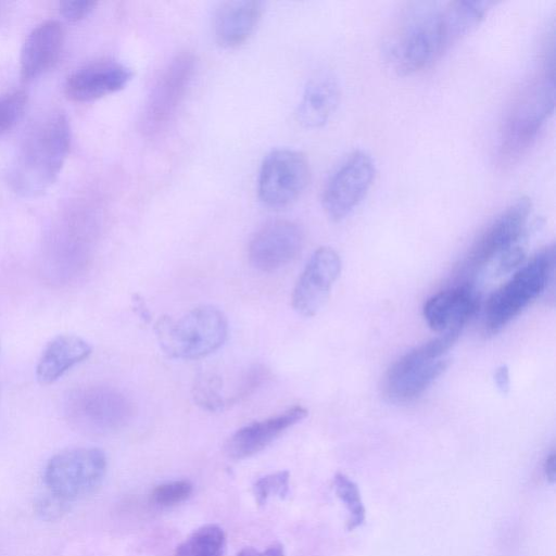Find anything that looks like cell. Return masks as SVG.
<instances>
[{"label":"cell","instance_id":"6da1fadb","mask_svg":"<svg viewBox=\"0 0 556 556\" xmlns=\"http://www.w3.org/2000/svg\"><path fill=\"white\" fill-rule=\"evenodd\" d=\"M71 146V126L60 111L37 119L23 140L10 174L13 189L24 195L46 191L58 178Z\"/></svg>","mask_w":556,"mask_h":556},{"label":"cell","instance_id":"7a4b0ae2","mask_svg":"<svg viewBox=\"0 0 556 556\" xmlns=\"http://www.w3.org/2000/svg\"><path fill=\"white\" fill-rule=\"evenodd\" d=\"M443 51L442 9L434 2L410 3L382 42L386 63L401 76L424 70Z\"/></svg>","mask_w":556,"mask_h":556},{"label":"cell","instance_id":"3957f363","mask_svg":"<svg viewBox=\"0 0 556 556\" xmlns=\"http://www.w3.org/2000/svg\"><path fill=\"white\" fill-rule=\"evenodd\" d=\"M154 331L162 351L168 357L198 359L224 344L228 336V323L220 309L203 305L178 318L161 317Z\"/></svg>","mask_w":556,"mask_h":556},{"label":"cell","instance_id":"277c9868","mask_svg":"<svg viewBox=\"0 0 556 556\" xmlns=\"http://www.w3.org/2000/svg\"><path fill=\"white\" fill-rule=\"evenodd\" d=\"M462 329L451 328L437 338L410 350L388 369L383 380V392L393 403L416 400L447 368L442 356L457 341Z\"/></svg>","mask_w":556,"mask_h":556},{"label":"cell","instance_id":"5b68a950","mask_svg":"<svg viewBox=\"0 0 556 556\" xmlns=\"http://www.w3.org/2000/svg\"><path fill=\"white\" fill-rule=\"evenodd\" d=\"M555 264V247H545L494 291L485 305L486 331L498 332L540 296L553 281Z\"/></svg>","mask_w":556,"mask_h":556},{"label":"cell","instance_id":"8992f818","mask_svg":"<svg viewBox=\"0 0 556 556\" xmlns=\"http://www.w3.org/2000/svg\"><path fill=\"white\" fill-rule=\"evenodd\" d=\"M555 100L554 66L546 68L540 79L532 83L511 106L503 125L500 157L514 162L522 155L536 138L552 114Z\"/></svg>","mask_w":556,"mask_h":556},{"label":"cell","instance_id":"52a82bcc","mask_svg":"<svg viewBox=\"0 0 556 556\" xmlns=\"http://www.w3.org/2000/svg\"><path fill=\"white\" fill-rule=\"evenodd\" d=\"M106 471V456L97 447L64 450L48 462L43 480L48 491L67 501L94 492Z\"/></svg>","mask_w":556,"mask_h":556},{"label":"cell","instance_id":"ba28073f","mask_svg":"<svg viewBox=\"0 0 556 556\" xmlns=\"http://www.w3.org/2000/svg\"><path fill=\"white\" fill-rule=\"evenodd\" d=\"M309 176V164L302 152L288 148L271 150L260 168L258 198L269 208L287 207L301 197Z\"/></svg>","mask_w":556,"mask_h":556},{"label":"cell","instance_id":"9c48e42d","mask_svg":"<svg viewBox=\"0 0 556 556\" xmlns=\"http://www.w3.org/2000/svg\"><path fill=\"white\" fill-rule=\"evenodd\" d=\"M376 176L372 156L356 150L336 168L323 191V207L333 222L346 218L364 200Z\"/></svg>","mask_w":556,"mask_h":556},{"label":"cell","instance_id":"30bf717a","mask_svg":"<svg viewBox=\"0 0 556 556\" xmlns=\"http://www.w3.org/2000/svg\"><path fill=\"white\" fill-rule=\"evenodd\" d=\"M530 214L529 198L522 197L507 206L472 242L460 269L466 274L476 273L519 244L526 235Z\"/></svg>","mask_w":556,"mask_h":556},{"label":"cell","instance_id":"8fae6325","mask_svg":"<svg viewBox=\"0 0 556 556\" xmlns=\"http://www.w3.org/2000/svg\"><path fill=\"white\" fill-rule=\"evenodd\" d=\"M65 414L79 428L103 432L126 425L134 407L129 399L114 388L88 387L68 394Z\"/></svg>","mask_w":556,"mask_h":556},{"label":"cell","instance_id":"7c38bea8","mask_svg":"<svg viewBox=\"0 0 556 556\" xmlns=\"http://www.w3.org/2000/svg\"><path fill=\"white\" fill-rule=\"evenodd\" d=\"M195 68L191 53L182 52L169 61L148 97L142 113V129L155 134L163 129L185 97Z\"/></svg>","mask_w":556,"mask_h":556},{"label":"cell","instance_id":"4fadbf2b","mask_svg":"<svg viewBox=\"0 0 556 556\" xmlns=\"http://www.w3.org/2000/svg\"><path fill=\"white\" fill-rule=\"evenodd\" d=\"M303 240L302 228L296 223L271 220L252 237L248 249L249 261L260 271H276L298 256Z\"/></svg>","mask_w":556,"mask_h":556},{"label":"cell","instance_id":"5bb4252c","mask_svg":"<svg viewBox=\"0 0 556 556\" xmlns=\"http://www.w3.org/2000/svg\"><path fill=\"white\" fill-rule=\"evenodd\" d=\"M342 263L329 247L317 249L307 261L292 293V306L302 316L311 317L325 305L338 279Z\"/></svg>","mask_w":556,"mask_h":556},{"label":"cell","instance_id":"9a60e30c","mask_svg":"<svg viewBox=\"0 0 556 556\" xmlns=\"http://www.w3.org/2000/svg\"><path fill=\"white\" fill-rule=\"evenodd\" d=\"M130 67L115 60L88 63L73 72L65 81L64 91L76 102H90L122 90L131 80Z\"/></svg>","mask_w":556,"mask_h":556},{"label":"cell","instance_id":"2e32d148","mask_svg":"<svg viewBox=\"0 0 556 556\" xmlns=\"http://www.w3.org/2000/svg\"><path fill=\"white\" fill-rule=\"evenodd\" d=\"M306 416L307 409L295 405L276 416L249 424L229 438L226 452L233 459L253 456Z\"/></svg>","mask_w":556,"mask_h":556},{"label":"cell","instance_id":"e0dca14e","mask_svg":"<svg viewBox=\"0 0 556 556\" xmlns=\"http://www.w3.org/2000/svg\"><path fill=\"white\" fill-rule=\"evenodd\" d=\"M478 309L477 291L470 283L464 282L429 298L422 313L432 330L444 332L453 327L463 328Z\"/></svg>","mask_w":556,"mask_h":556},{"label":"cell","instance_id":"ac0fdd59","mask_svg":"<svg viewBox=\"0 0 556 556\" xmlns=\"http://www.w3.org/2000/svg\"><path fill=\"white\" fill-rule=\"evenodd\" d=\"M263 14V2L227 0L220 2L213 15V34L224 48L244 43L256 29Z\"/></svg>","mask_w":556,"mask_h":556},{"label":"cell","instance_id":"d6986e66","mask_svg":"<svg viewBox=\"0 0 556 556\" xmlns=\"http://www.w3.org/2000/svg\"><path fill=\"white\" fill-rule=\"evenodd\" d=\"M62 25L48 20L27 36L21 52V76L28 81L48 71L58 60L63 45Z\"/></svg>","mask_w":556,"mask_h":556},{"label":"cell","instance_id":"ffe728a7","mask_svg":"<svg viewBox=\"0 0 556 556\" xmlns=\"http://www.w3.org/2000/svg\"><path fill=\"white\" fill-rule=\"evenodd\" d=\"M340 101V87L334 75L318 73L305 86L296 110V117L306 128L323 127L336 112Z\"/></svg>","mask_w":556,"mask_h":556},{"label":"cell","instance_id":"44dd1931","mask_svg":"<svg viewBox=\"0 0 556 556\" xmlns=\"http://www.w3.org/2000/svg\"><path fill=\"white\" fill-rule=\"evenodd\" d=\"M91 346L75 334H60L45 348L37 364L36 377L41 384H51L70 368L91 354Z\"/></svg>","mask_w":556,"mask_h":556},{"label":"cell","instance_id":"7402d4cb","mask_svg":"<svg viewBox=\"0 0 556 556\" xmlns=\"http://www.w3.org/2000/svg\"><path fill=\"white\" fill-rule=\"evenodd\" d=\"M494 4L493 1H454L442 9L444 50L473 30Z\"/></svg>","mask_w":556,"mask_h":556},{"label":"cell","instance_id":"603a6c76","mask_svg":"<svg viewBox=\"0 0 556 556\" xmlns=\"http://www.w3.org/2000/svg\"><path fill=\"white\" fill-rule=\"evenodd\" d=\"M226 545L224 530L213 523L194 530L176 548V556H223Z\"/></svg>","mask_w":556,"mask_h":556},{"label":"cell","instance_id":"cb8c5ba5","mask_svg":"<svg viewBox=\"0 0 556 556\" xmlns=\"http://www.w3.org/2000/svg\"><path fill=\"white\" fill-rule=\"evenodd\" d=\"M192 397L198 406L211 413L220 412L227 405L223 381L213 372H201L194 378Z\"/></svg>","mask_w":556,"mask_h":556},{"label":"cell","instance_id":"d4e9b609","mask_svg":"<svg viewBox=\"0 0 556 556\" xmlns=\"http://www.w3.org/2000/svg\"><path fill=\"white\" fill-rule=\"evenodd\" d=\"M333 488L350 514L348 529L353 530L362 526L365 521V507L357 485L350 478L338 472L333 478Z\"/></svg>","mask_w":556,"mask_h":556},{"label":"cell","instance_id":"484cf974","mask_svg":"<svg viewBox=\"0 0 556 556\" xmlns=\"http://www.w3.org/2000/svg\"><path fill=\"white\" fill-rule=\"evenodd\" d=\"M289 480L290 475L287 470L273 472L257 479L253 484V495L257 505L266 504L273 495L285 498L289 494Z\"/></svg>","mask_w":556,"mask_h":556},{"label":"cell","instance_id":"4316f807","mask_svg":"<svg viewBox=\"0 0 556 556\" xmlns=\"http://www.w3.org/2000/svg\"><path fill=\"white\" fill-rule=\"evenodd\" d=\"M27 105V94L23 90L8 92L0 97V135L12 129L22 118Z\"/></svg>","mask_w":556,"mask_h":556},{"label":"cell","instance_id":"83f0119b","mask_svg":"<svg viewBox=\"0 0 556 556\" xmlns=\"http://www.w3.org/2000/svg\"><path fill=\"white\" fill-rule=\"evenodd\" d=\"M193 491V485L188 480H175L156 485L151 500L161 507H170L185 502Z\"/></svg>","mask_w":556,"mask_h":556},{"label":"cell","instance_id":"f1b7e54d","mask_svg":"<svg viewBox=\"0 0 556 556\" xmlns=\"http://www.w3.org/2000/svg\"><path fill=\"white\" fill-rule=\"evenodd\" d=\"M70 502L52 494L48 491V494L43 495L37 502V511L45 519H55L61 517L68 508Z\"/></svg>","mask_w":556,"mask_h":556},{"label":"cell","instance_id":"f546056e","mask_svg":"<svg viewBox=\"0 0 556 556\" xmlns=\"http://www.w3.org/2000/svg\"><path fill=\"white\" fill-rule=\"evenodd\" d=\"M96 1L66 0L60 2V13L70 22H77L88 16L96 8Z\"/></svg>","mask_w":556,"mask_h":556},{"label":"cell","instance_id":"4dcf8cb0","mask_svg":"<svg viewBox=\"0 0 556 556\" xmlns=\"http://www.w3.org/2000/svg\"><path fill=\"white\" fill-rule=\"evenodd\" d=\"M267 374L264 367L254 366L245 374L238 387L237 393L231 399V402H237L242 397L248 396L262 384Z\"/></svg>","mask_w":556,"mask_h":556},{"label":"cell","instance_id":"1f68e13d","mask_svg":"<svg viewBox=\"0 0 556 556\" xmlns=\"http://www.w3.org/2000/svg\"><path fill=\"white\" fill-rule=\"evenodd\" d=\"M526 251L522 245L517 244L506 252H504L497 260V267L495 273L497 275H505L517 268L523 263Z\"/></svg>","mask_w":556,"mask_h":556},{"label":"cell","instance_id":"d6a6232c","mask_svg":"<svg viewBox=\"0 0 556 556\" xmlns=\"http://www.w3.org/2000/svg\"><path fill=\"white\" fill-rule=\"evenodd\" d=\"M237 556H285V551L281 544L273 543L263 551H258L254 547H244Z\"/></svg>","mask_w":556,"mask_h":556},{"label":"cell","instance_id":"836d02e7","mask_svg":"<svg viewBox=\"0 0 556 556\" xmlns=\"http://www.w3.org/2000/svg\"><path fill=\"white\" fill-rule=\"evenodd\" d=\"M494 381L497 387V389L502 393H507L509 391L510 387V378H509V369L506 365H501L495 374H494Z\"/></svg>","mask_w":556,"mask_h":556},{"label":"cell","instance_id":"e575fe53","mask_svg":"<svg viewBox=\"0 0 556 556\" xmlns=\"http://www.w3.org/2000/svg\"><path fill=\"white\" fill-rule=\"evenodd\" d=\"M544 475L551 483L555 482L556 476V456L555 453L552 452L545 459L543 465Z\"/></svg>","mask_w":556,"mask_h":556},{"label":"cell","instance_id":"d590c367","mask_svg":"<svg viewBox=\"0 0 556 556\" xmlns=\"http://www.w3.org/2000/svg\"><path fill=\"white\" fill-rule=\"evenodd\" d=\"M134 302H135V308H136L137 313L139 314V316L141 318L148 320L150 318L149 317L150 315H149L148 309L144 306L142 299L138 298V295H135Z\"/></svg>","mask_w":556,"mask_h":556},{"label":"cell","instance_id":"8d00e7d4","mask_svg":"<svg viewBox=\"0 0 556 556\" xmlns=\"http://www.w3.org/2000/svg\"><path fill=\"white\" fill-rule=\"evenodd\" d=\"M5 10H7V3L0 2V18L4 14Z\"/></svg>","mask_w":556,"mask_h":556}]
</instances>
